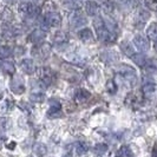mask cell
<instances>
[{
    "label": "cell",
    "mask_w": 157,
    "mask_h": 157,
    "mask_svg": "<svg viewBox=\"0 0 157 157\" xmlns=\"http://www.w3.org/2000/svg\"><path fill=\"white\" fill-rule=\"evenodd\" d=\"M94 25L98 38L101 40H103L104 43H113L116 40V33H112V32L109 31L104 26V20H103L101 17H98V18L94 19Z\"/></svg>",
    "instance_id": "obj_1"
},
{
    "label": "cell",
    "mask_w": 157,
    "mask_h": 157,
    "mask_svg": "<svg viewBox=\"0 0 157 157\" xmlns=\"http://www.w3.org/2000/svg\"><path fill=\"white\" fill-rule=\"evenodd\" d=\"M118 75L125 80L128 84L135 85L137 82V73L134 67L129 66V65H121L118 69Z\"/></svg>",
    "instance_id": "obj_2"
},
{
    "label": "cell",
    "mask_w": 157,
    "mask_h": 157,
    "mask_svg": "<svg viewBox=\"0 0 157 157\" xmlns=\"http://www.w3.org/2000/svg\"><path fill=\"white\" fill-rule=\"evenodd\" d=\"M134 45H135V47H136L138 51H141V52H147V51L149 50V41H148V39H147L145 37H143L141 34L135 36Z\"/></svg>",
    "instance_id": "obj_3"
},
{
    "label": "cell",
    "mask_w": 157,
    "mask_h": 157,
    "mask_svg": "<svg viewBox=\"0 0 157 157\" xmlns=\"http://www.w3.org/2000/svg\"><path fill=\"white\" fill-rule=\"evenodd\" d=\"M45 23H46L47 26H53V27L59 26L62 23V17L56 12H50L45 17Z\"/></svg>",
    "instance_id": "obj_4"
},
{
    "label": "cell",
    "mask_w": 157,
    "mask_h": 157,
    "mask_svg": "<svg viewBox=\"0 0 157 157\" xmlns=\"http://www.w3.org/2000/svg\"><path fill=\"white\" fill-rule=\"evenodd\" d=\"M85 24H86V19H85V17L82 14L80 11H76L72 14V17H71V25L73 27H80V26H83Z\"/></svg>",
    "instance_id": "obj_5"
},
{
    "label": "cell",
    "mask_w": 157,
    "mask_h": 157,
    "mask_svg": "<svg viewBox=\"0 0 157 157\" xmlns=\"http://www.w3.org/2000/svg\"><path fill=\"white\" fill-rule=\"evenodd\" d=\"M157 86L154 82H147L143 85V94L147 98H152L156 94Z\"/></svg>",
    "instance_id": "obj_6"
},
{
    "label": "cell",
    "mask_w": 157,
    "mask_h": 157,
    "mask_svg": "<svg viewBox=\"0 0 157 157\" xmlns=\"http://www.w3.org/2000/svg\"><path fill=\"white\" fill-rule=\"evenodd\" d=\"M78 36L79 38L83 40V41H85V43L94 41V33H92V31L90 29H83V30H80Z\"/></svg>",
    "instance_id": "obj_7"
},
{
    "label": "cell",
    "mask_w": 157,
    "mask_h": 157,
    "mask_svg": "<svg viewBox=\"0 0 157 157\" xmlns=\"http://www.w3.org/2000/svg\"><path fill=\"white\" fill-rule=\"evenodd\" d=\"M85 11L89 16H96L98 13V5L94 0H89L85 4Z\"/></svg>",
    "instance_id": "obj_8"
},
{
    "label": "cell",
    "mask_w": 157,
    "mask_h": 157,
    "mask_svg": "<svg viewBox=\"0 0 157 157\" xmlns=\"http://www.w3.org/2000/svg\"><path fill=\"white\" fill-rule=\"evenodd\" d=\"M150 18V13L148 11L145 10H140L137 16H136V23H140V24H145L148 21V19Z\"/></svg>",
    "instance_id": "obj_9"
},
{
    "label": "cell",
    "mask_w": 157,
    "mask_h": 157,
    "mask_svg": "<svg viewBox=\"0 0 157 157\" xmlns=\"http://www.w3.org/2000/svg\"><path fill=\"white\" fill-rule=\"evenodd\" d=\"M45 38V32L43 30H34L30 34V40L33 41V43H38V41H41V40Z\"/></svg>",
    "instance_id": "obj_10"
},
{
    "label": "cell",
    "mask_w": 157,
    "mask_h": 157,
    "mask_svg": "<svg viewBox=\"0 0 157 157\" xmlns=\"http://www.w3.org/2000/svg\"><path fill=\"white\" fill-rule=\"evenodd\" d=\"M19 10L24 12V13H27V14H32V13H34L36 12V6L34 5H32L30 2H24V4H20L19 5Z\"/></svg>",
    "instance_id": "obj_11"
},
{
    "label": "cell",
    "mask_w": 157,
    "mask_h": 157,
    "mask_svg": "<svg viewBox=\"0 0 157 157\" xmlns=\"http://www.w3.org/2000/svg\"><path fill=\"white\" fill-rule=\"evenodd\" d=\"M144 67L147 71H150V72H154V71H157V60L156 59H148L145 60L144 65L142 66Z\"/></svg>",
    "instance_id": "obj_12"
},
{
    "label": "cell",
    "mask_w": 157,
    "mask_h": 157,
    "mask_svg": "<svg viewBox=\"0 0 157 157\" xmlns=\"http://www.w3.org/2000/svg\"><path fill=\"white\" fill-rule=\"evenodd\" d=\"M132 156H134V152H132L131 148L129 145H124V147H122L119 149L116 157H132Z\"/></svg>",
    "instance_id": "obj_13"
},
{
    "label": "cell",
    "mask_w": 157,
    "mask_h": 157,
    "mask_svg": "<svg viewBox=\"0 0 157 157\" xmlns=\"http://www.w3.org/2000/svg\"><path fill=\"white\" fill-rule=\"evenodd\" d=\"M147 36H148V38H150V39H152V40L157 39V23L151 24L149 27H148V30H147Z\"/></svg>",
    "instance_id": "obj_14"
},
{
    "label": "cell",
    "mask_w": 157,
    "mask_h": 157,
    "mask_svg": "<svg viewBox=\"0 0 157 157\" xmlns=\"http://www.w3.org/2000/svg\"><path fill=\"white\" fill-rule=\"evenodd\" d=\"M21 67H23V70L25 71V72H27V73H32L33 70H34L33 62H32L31 59H25V60H23Z\"/></svg>",
    "instance_id": "obj_15"
},
{
    "label": "cell",
    "mask_w": 157,
    "mask_h": 157,
    "mask_svg": "<svg viewBox=\"0 0 157 157\" xmlns=\"http://www.w3.org/2000/svg\"><path fill=\"white\" fill-rule=\"evenodd\" d=\"M131 58H132V60H134V63H136L138 66H143L144 63H145V60H147V58H145V56L142 55V53H137V55H132L131 56Z\"/></svg>",
    "instance_id": "obj_16"
},
{
    "label": "cell",
    "mask_w": 157,
    "mask_h": 157,
    "mask_svg": "<svg viewBox=\"0 0 157 157\" xmlns=\"http://www.w3.org/2000/svg\"><path fill=\"white\" fill-rule=\"evenodd\" d=\"M89 150V147H87L86 143H78L77 147H76V152L78 156H83L86 154V151Z\"/></svg>",
    "instance_id": "obj_17"
},
{
    "label": "cell",
    "mask_w": 157,
    "mask_h": 157,
    "mask_svg": "<svg viewBox=\"0 0 157 157\" xmlns=\"http://www.w3.org/2000/svg\"><path fill=\"white\" fill-rule=\"evenodd\" d=\"M90 97V94L87 92L86 90H84V89H79L78 91H77V94H76V98L78 99V101H85Z\"/></svg>",
    "instance_id": "obj_18"
},
{
    "label": "cell",
    "mask_w": 157,
    "mask_h": 157,
    "mask_svg": "<svg viewBox=\"0 0 157 157\" xmlns=\"http://www.w3.org/2000/svg\"><path fill=\"white\" fill-rule=\"evenodd\" d=\"M106 151H108V145H105V144H97V145L94 147V152H96L97 155H99V156L105 155Z\"/></svg>",
    "instance_id": "obj_19"
},
{
    "label": "cell",
    "mask_w": 157,
    "mask_h": 157,
    "mask_svg": "<svg viewBox=\"0 0 157 157\" xmlns=\"http://www.w3.org/2000/svg\"><path fill=\"white\" fill-rule=\"evenodd\" d=\"M121 47H122V50L124 51V53H125V55H128V56L134 55V48L130 46V44H129V43L123 41V43H122V45H121Z\"/></svg>",
    "instance_id": "obj_20"
},
{
    "label": "cell",
    "mask_w": 157,
    "mask_h": 157,
    "mask_svg": "<svg viewBox=\"0 0 157 157\" xmlns=\"http://www.w3.org/2000/svg\"><path fill=\"white\" fill-rule=\"evenodd\" d=\"M60 104L58 102H56V101H53L52 102V104H51V109L48 110V113L50 115H53V113H56V112H58V111H60Z\"/></svg>",
    "instance_id": "obj_21"
},
{
    "label": "cell",
    "mask_w": 157,
    "mask_h": 157,
    "mask_svg": "<svg viewBox=\"0 0 157 157\" xmlns=\"http://www.w3.org/2000/svg\"><path fill=\"white\" fill-rule=\"evenodd\" d=\"M103 8H104V12H105V13H111V12L113 11V4L111 2L110 0L104 1V2H103Z\"/></svg>",
    "instance_id": "obj_22"
},
{
    "label": "cell",
    "mask_w": 157,
    "mask_h": 157,
    "mask_svg": "<svg viewBox=\"0 0 157 157\" xmlns=\"http://www.w3.org/2000/svg\"><path fill=\"white\" fill-rule=\"evenodd\" d=\"M10 55H11V47L0 46V57L1 58H7Z\"/></svg>",
    "instance_id": "obj_23"
},
{
    "label": "cell",
    "mask_w": 157,
    "mask_h": 157,
    "mask_svg": "<svg viewBox=\"0 0 157 157\" xmlns=\"http://www.w3.org/2000/svg\"><path fill=\"white\" fill-rule=\"evenodd\" d=\"M106 90H108L110 94H115V92L117 91V85H116V83H115L113 80H109V82L106 83Z\"/></svg>",
    "instance_id": "obj_24"
},
{
    "label": "cell",
    "mask_w": 157,
    "mask_h": 157,
    "mask_svg": "<svg viewBox=\"0 0 157 157\" xmlns=\"http://www.w3.org/2000/svg\"><path fill=\"white\" fill-rule=\"evenodd\" d=\"M144 1H145V5L149 10L157 11V0H144Z\"/></svg>",
    "instance_id": "obj_25"
},
{
    "label": "cell",
    "mask_w": 157,
    "mask_h": 157,
    "mask_svg": "<svg viewBox=\"0 0 157 157\" xmlns=\"http://www.w3.org/2000/svg\"><path fill=\"white\" fill-rule=\"evenodd\" d=\"M34 150H36V152H37L38 155H40V156L45 155V152H46V148H45V145H44V144H38Z\"/></svg>",
    "instance_id": "obj_26"
},
{
    "label": "cell",
    "mask_w": 157,
    "mask_h": 157,
    "mask_svg": "<svg viewBox=\"0 0 157 157\" xmlns=\"http://www.w3.org/2000/svg\"><path fill=\"white\" fill-rule=\"evenodd\" d=\"M4 67H5V70L7 71V72H13L14 71V67H13V64L12 63H8V62H6V63L4 64Z\"/></svg>",
    "instance_id": "obj_27"
},
{
    "label": "cell",
    "mask_w": 157,
    "mask_h": 157,
    "mask_svg": "<svg viewBox=\"0 0 157 157\" xmlns=\"http://www.w3.org/2000/svg\"><path fill=\"white\" fill-rule=\"evenodd\" d=\"M56 40H58V41H65L66 40V36L64 34L63 32H60V33H58L56 36Z\"/></svg>",
    "instance_id": "obj_28"
},
{
    "label": "cell",
    "mask_w": 157,
    "mask_h": 157,
    "mask_svg": "<svg viewBox=\"0 0 157 157\" xmlns=\"http://www.w3.org/2000/svg\"><path fill=\"white\" fill-rule=\"evenodd\" d=\"M128 1L131 4V6H132V7H136V6L140 4V0H128Z\"/></svg>",
    "instance_id": "obj_29"
},
{
    "label": "cell",
    "mask_w": 157,
    "mask_h": 157,
    "mask_svg": "<svg viewBox=\"0 0 157 157\" xmlns=\"http://www.w3.org/2000/svg\"><path fill=\"white\" fill-rule=\"evenodd\" d=\"M118 4H125V2H128V0H117Z\"/></svg>",
    "instance_id": "obj_30"
},
{
    "label": "cell",
    "mask_w": 157,
    "mask_h": 157,
    "mask_svg": "<svg viewBox=\"0 0 157 157\" xmlns=\"http://www.w3.org/2000/svg\"><path fill=\"white\" fill-rule=\"evenodd\" d=\"M155 50L157 51V39L155 40Z\"/></svg>",
    "instance_id": "obj_31"
},
{
    "label": "cell",
    "mask_w": 157,
    "mask_h": 157,
    "mask_svg": "<svg viewBox=\"0 0 157 157\" xmlns=\"http://www.w3.org/2000/svg\"><path fill=\"white\" fill-rule=\"evenodd\" d=\"M2 144V138H0V145Z\"/></svg>",
    "instance_id": "obj_32"
},
{
    "label": "cell",
    "mask_w": 157,
    "mask_h": 157,
    "mask_svg": "<svg viewBox=\"0 0 157 157\" xmlns=\"http://www.w3.org/2000/svg\"><path fill=\"white\" fill-rule=\"evenodd\" d=\"M64 157H71V155H66V156H64Z\"/></svg>",
    "instance_id": "obj_33"
},
{
    "label": "cell",
    "mask_w": 157,
    "mask_h": 157,
    "mask_svg": "<svg viewBox=\"0 0 157 157\" xmlns=\"http://www.w3.org/2000/svg\"><path fill=\"white\" fill-rule=\"evenodd\" d=\"M7 1H13V0H7Z\"/></svg>",
    "instance_id": "obj_34"
}]
</instances>
